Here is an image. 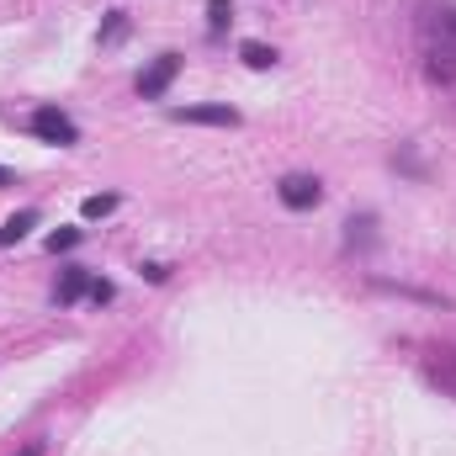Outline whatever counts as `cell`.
<instances>
[{
  "instance_id": "6da1fadb",
  "label": "cell",
  "mask_w": 456,
  "mask_h": 456,
  "mask_svg": "<svg viewBox=\"0 0 456 456\" xmlns=\"http://www.w3.org/2000/svg\"><path fill=\"white\" fill-rule=\"evenodd\" d=\"M32 133H37L43 143H59V149L80 143V127H75V117L59 112V107H37V112H32Z\"/></svg>"
},
{
  "instance_id": "7a4b0ae2",
  "label": "cell",
  "mask_w": 456,
  "mask_h": 456,
  "mask_svg": "<svg viewBox=\"0 0 456 456\" xmlns=\"http://www.w3.org/2000/svg\"><path fill=\"white\" fill-rule=\"evenodd\" d=\"M175 75H181V53H159V59L138 75V96H143V102H159V96L170 91Z\"/></svg>"
},
{
  "instance_id": "3957f363",
  "label": "cell",
  "mask_w": 456,
  "mask_h": 456,
  "mask_svg": "<svg viewBox=\"0 0 456 456\" xmlns=\"http://www.w3.org/2000/svg\"><path fill=\"white\" fill-rule=\"evenodd\" d=\"M276 197H281L292 213H308V208H319V202H324V186H319L314 175H287V181L276 186Z\"/></svg>"
},
{
  "instance_id": "277c9868",
  "label": "cell",
  "mask_w": 456,
  "mask_h": 456,
  "mask_svg": "<svg viewBox=\"0 0 456 456\" xmlns=\"http://www.w3.org/2000/svg\"><path fill=\"white\" fill-rule=\"evenodd\" d=\"M425 48H452L456 53V5L425 11Z\"/></svg>"
},
{
  "instance_id": "5b68a950",
  "label": "cell",
  "mask_w": 456,
  "mask_h": 456,
  "mask_svg": "<svg viewBox=\"0 0 456 456\" xmlns=\"http://www.w3.org/2000/svg\"><path fill=\"white\" fill-rule=\"evenodd\" d=\"M425 377H430L446 398H456V345H436V350L425 355Z\"/></svg>"
},
{
  "instance_id": "8992f818",
  "label": "cell",
  "mask_w": 456,
  "mask_h": 456,
  "mask_svg": "<svg viewBox=\"0 0 456 456\" xmlns=\"http://www.w3.org/2000/svg\"><path fill=\"white\" fill-rule=\"evenodd\" d=\"M170 117L175 122H208V127H239V112L233 107H170Z\"/></svg>"
},
{
  "instance_id": "52a82bcc",
  "label": "cell",
  "mask_w": 456,
  "mask_h": 456,
  "mask_svg": "<svg viewBox=\"0 0 456 456\" xmlns=\"http://www.w3.org/2000/svg\"><path fill=\"white\" fill-rule=\"evenodd\" d=\"M86 292H91V271H80V265H75V271H64V276H59L53 303H59V308H69V303H80Z\"/></svg>"
},
{
  "instance_id": "ba28073f",
  "label": "cell",
  "mask_w": 456,
  "mask_h": 456,
  "mask_svg": "<svg viewBox=\"0 0 456 456\" xmlns=\"http://www.w3.org/2000/svg\"><path fill=\"white\" fill-rule=\"evenodd\" d=\"M32 228H37V213H32V208H21V213H11V218H5V228H0V244L11 249V244H21Z\"/></svg>"
},
{
  "instance_id": "9c48e42d",
  "label": "cell",
  "mask_w": 456,
  "mask_h": 456,
  "mask_svg": "<svg viewBox=\"0 0 456 456\" xmlns=\"http://www.w3.org/2000/svg\"><path fill=\"white\" fill-rule=\"evenodd\" d=\"M425 69H430V80H456V53L452 48H425Z\"/></svg>"
},
{
  "instance_id": "30bf717a",
  "label": "cell",
  "mask_w": 456,
  "mask_h": 456,
  "mask_svg": "<svg viewBox=\"0 0 456 456\" xmlns=\"http://www.w3.org/2000/svg\"><path fill=\"white\" fill-rule=\"evenodd\" d=\"M239 59H244L249 69H271V64H276V48H265V43H244Z\"/></svg>"
},
{
  "instance_id": "8fae6325",
  "label": "cell",
  "mask_w": 456,
  "mask_h": 456,
  "mask_svg": "<svg viewBox=\"0 0 456 456\" xmlns=\"http://www.w3.org/2000/svg\"><path fill=\"white\" fill-rule=\"evenodd\" d=\"M228 21H233V0H208V32L218 37Z\"/></svg>"
},
{
  "instance_id": "7c38bea8",
  "label": "cell",
  "mask_w": 456,
  "mask_h": 456,
  "mask_svg": "<svg viewBox=\"0 0 456 456\" xmlns=\"http://www.w3.org/2000/svg\"><path fill=\"white\" fill-rule=\"evenodd\" d=\"M80 213H86V218H112V213H117V197H112V191L86 197V202H80Z\"/></svg>"
},
{
  "instance_id": "4fadbf2b",
  "label": "cell",
  "mask_w": 456,
  "mask_h": 456,
  "mask_svg": "<svg viewBox=\"0 0 456 456\" xmlns=\"http://www.w3.org/2000/svg\"><path fill=\"white\" fill-rule=\"evenodd\" d=\"M75 244H80V228H53V233H48V249H53V255H59V249H75Z\"/></svg>"
},
{
  "instance_id": "5bb4252c",
  "label": "cell",
  "mask_w": 456,
  "mask_h": 456,
  "mask_svg": "<svg viewBox=\"0 0 456 456\" xmlns=\"http://www.w3.org/2000/svg\"><path fill=\"white\" fill-rule=\"evenodd\" d=\"M122 32H127V16H122V11H112V16H107V27H102V43H117Z\"/></svg>"
},
{
  "instance_id": "9a60e30c",
  "label": "cell",
  "mask_w": 456,
  "mask_h": 456,
  "mask_svg": "<svg viewBox=\"0 0 456 456\" xmlns=\"http://www.w3.org/2000/svg\"><path fill=\"white\" fill-rule=\"evenodd\" d=\"M355 239L371 244V218H350V244H355Z\"/></svg>"
},
{
  "instance_id": "2e32d148",
  "label": "cell",
  "mask_w": 456,
  "mask_h": 456,
  "mask_svg": "<svg viewBox=\"0 0 456 456\" xmlns=\"http://www.w3.org/2000/svg\"><path fill=\"white\" fill-rule=\"evenodd\" d=\"M91 297L96 303H112V281H91Z\"/></svg>"
},
{
  "instance_id": "e0dca14e",
  "label": "cell",
  "mask_w": 456,
  "mask_h": 456,
  "mask_svg": "<svg viewBox=\"0 0 456 456\" xmlns=\"http://www.w3.org/2000/svg\"><path fill=\"white\" fill-rule=\"evenodd\" d=\"M5 181H11V170H0V186H5Z\"/></svg>"
}]
</instances>
